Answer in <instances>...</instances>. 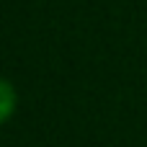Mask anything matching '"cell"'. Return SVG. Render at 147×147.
Wrapping results in <instances>:
<instances>
[{
    "instance_id": "6da1fadb",
    "label": "cell",
    "mask_w": 147,
    "mask_h": 147,
    "mask_svg": "<svg viewBox=\"0 0 147 147\" xmlns=\"http://www.w3.org/2000/svg\"><path fill=\"white\" fill-rule=\"evenodd\" d=\"M13 109H16V90H13L10 80H3L0 83V119L8 121Z\"/></svg>"
}]
</instances>
